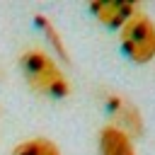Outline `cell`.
<instances>
[{
  "label": "cell",
  "instance_id": "obj_1",
  "mask_svg": "<svg viewBox=\"0 0 155 155\" xmlns=\"http://www.w3.org/2000/svg\"><path fill=\"white\" fill-rule=\"evenodd\" d=\"M19 70H22L27 85L39 94L61 99V97H68V92H70L68 78L58 68L56 58L39 48H29L19 56Z\"/></svg>",
  "mask_w": 155,
  "mask_h": 155
},
{
  "label": "cell",
  "instance_id": "obj_2",
  "mask_svg": "<svg viewBox=\"0 0 155 155\" xmlns=\"http://www.w3.org/2000/svg\"><path fill=\"white\" fill-rule=\"evenodd\" d=\"M121 48L133 63L155 58V22L145 12H136L121 27Z\"/></svg>",
  "mask_w": 155,
  "mask_h": 155
},
{
  "label": "cell",
  "instance_id": "obj_3",
  "mask_svg": "<svg viewBox=\"0 0 155 155\" xmlns=\"http://www.w3.org/2000/svg\"><path fill=\"white\" fill-rule=\"evenodd\" d=\"M102 99H104V109L116 121L114 126H119L128 136H140L143 133V116H140L138 107L131 99H126L124 94H116V92H104Z\"/></svg>",
  "mask_w": 155,
  "mask_h": 155
},
{
  "label": "cell",
  "instance_id": "obj_4",
  "mask_svg": "<svg viewBox=\"0 0 155 155\" xmlns=\"http://www.w3.org/2000/svg\"><path fill=\"white\" fill-rule=\"evenodd\" d=\"M90 12L104 24V27H124L136 12H140V7L136 2H124V0H104V2H92Z\"/></svg>",
  "mask_w": 155,
  "mask_h": 155
},
{
  "label": "cell",
  "instance_id": "obj_5",
  "mask_svg": "<svg viewBox=\"0 0 155 155\" xmlns=\"http://www.w3.org/2000/svg\"><path fill=\"white\" fill-rule=\"evenodd\" d=\"M99 155H136V148L131 136L111 124L99 131Z\"/></svg>",
  "mask_w": 155,
  "mask_h": 155
},
{
  "label": "cell",
  "instance_id": "obj_6",
  "mask_svg": "<svg viewBox=\"0 0 155 155\" xmlns=\"http://www.w3.org/2000/svg\"><path fill=\"white\" fill-rule=\"evenodd\" d=\"M12 155H63V153L51 138L36 136V138H27V140L17 143L12 148Z\"/></svg>",
  "mask_w": 155,
  "mask_h": 155
},
{
  "label": "cell",
  "instance_id": "obj_7",
  "mask_svg": "<svg viewBox=\"0 0 155 155\" xmlns=\"http://www.w3.org/2000/svg\"><path fill=\"white\" fill-rule=\"evenodd\" d=\"M36 27L44 31V36H46V41L53 46V51L58 53V58H63V61H68V48H65V44H63V39H61V34L56 31V27L48 22V17H44V15H39L36 17Z\"/></svg>",
  "mask_w": 155,
  "mask_h": 155
}]
</instances>
